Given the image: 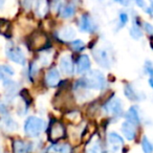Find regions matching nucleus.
I'll return each mask as SVG.
<instances>
[{
    "label": "nucleus",
    "mask_w": 153,
    "mask_h": 153,
    "mask_svg": "<svg viewBox=\"0 0 153 153\" xmlns=\"http://www.w3.org/2000/svg\"><path fill=\"white\" fill-rule=\"evenodd\" d=\"M91 67V62L87 55H82L78 58L76 63V72L79 74H86L90 70Z\"/></svg>",
    "instance_id": "nucleus-11"
},
{
    "label": "nucleus",
    "mask_w": 153,
    "mask_h": 153,
    "mask_svg": "<svg viewBox=\"0 0 153 153\" xmlns=\"http://www.w3.org/2000/svg\"><path fill=\"white\" fill-rule=\"evenodd\" d=\"M51 60H53V58H51V55L49 51H44L39 56V62H40V64L42 66H48L51 64Z\"/></svg>",
    "instance_id": "nucleus-26"
},
{
    "label": "nucleus",
    "mask_w": 153,
    "mask_h": 153,
    "mask_svg": "<svg viewBox=\"0 0 153 153\" xmlns=\"http://www.w3.org/2000/svg\"><path fill=\"white\" fill-rule=\"evenodd\" d=\"M79 27L83 33H87V34H94L98 28V25L96 24L94 20L89 16L88 14H84L81 16L79 21Z\"/></svg>",
    "instance_id": "nucleus-8"
},
{
    "label": "nucleus",
    "mask_w": 153,
    "mask_h": 153,
    "mask_svg": "<svg viewBox=\"0 0 153 153\" xmlns=\"http://www.w3.org/2000/svg\"><path fill=\"white\" fill-rule=\"evenodd\" d=\"M5 53H7V59L13 61L14 63L19 64V65H24L25 64V53L20 47L16 46L13 43H9L5 48Z\"/></svg>",
    "instance_id": "nucleus-4"
},
{
    "label": "nucleus",
    "mask_w": 153,
    "mask_h": 153,
    "mask_svg": "<svg viewBox=\"0 0 153 153\" xmlns=\"http://www.w3.org/2000/svg\"><path fill=\"white\" fill-rule=\"evenodd\" d=\"M144 68L145 71L147 72V74H149V78L153 79V63H151L150 61H146Z\"/></svg>",
    "instance_id": "nucleus-30"
},
{
    "label": "nucleus",
    "mask_w": 153,
    "mask_h": 153,
    "mask_svg": "<svg viewBox=\"0 0 153 153\" xmlns=\"http://www.w3.org/2000/svg\"><path fill=\"white\" fill-rule=\"evenodd\" d=\"M49 5L47 0H35L34 1V12L38 17L43 18L48 13Z\"/></svg>",
    "instance_id": "nucleus-17"
},
{
    "label": "nucleus",
    "mask_w": 153,
    "mask_h": 153,
    "mask_svg": "<svg viewBox=\"0 0 153 153\" xmlns=\"http://www.w3.org/2000/svg\"><path fill=\"white\" fill-rule=\"evenodd\" d=\"M49 136L53 140H61L65 136V129H64L63 125L59 122H55L53 125L51 126V130H49Z\"/></svg>",
    "instance_id": "nucleus-16"
},
{
    "label": "nucleus",
    "mask_w": 153,
    "mask_h": 153,
    "mask_svg": "<svg viewBox=\"0 0 153 153\" xmlns=\"http://www.w3.org/2000/svg\"><path fill=\"white\" fill-rule=\"evenodd\" d=\"M136 3V5H137L138 7H140V9H145L147 10L148 9V7L146 5V2H145V0H134Z\"/></svg>",
    "instance_id": "nucleus-32"
},
{
    "label": "nucleus",
    "mask_w": 153,
    "mask_h": 153,
    "mask_svg": "<svg viewBox=\"0 0 153 153\" xmlns=\"http://www.w3.org/2000/svg\"><path fill=\"white\" fill-rule=\"evenodd\" d=\"M126 121L131 123L134 126H138L142 123V117H140V109L137 106H132L127 110V112L125 113Z\"/></svg>",
    "instance_id": "nucleus-13"
},
{
    "label": "nucleus",
    "mask_w": 153,
    "mask_h": 153,
    "mask_svg": "<svg viewBox=\"0 0 153 153\" xmlns=\"http://www.w3.org/2000/svg\"><path fill=\"white\" fill-rule=\"evenodd\" d=\"M5 2H7V0H0V11H1V10L4 7Z\"/></svg>",
    "instance_id": "nucleus-36"
},
{
    "label": "nucleus",
    "mask_w": 153,
    "mask_h": 153,
    "mask_svg": "<svg viewBox=\"0 0 153 153\" xmlns=\"http://www.w3.org/2000/svg\"><path fill=\"white\" fill-rule=\"evenodd\" d=\"M69 46L71 47V49L74 51H82L85 48V43H84L81 39H76V40L70 41Z\"/></svg>",
    "instance_id": "nucleus-25"
},
{
    "label": "nucleus",
    "mask_w": 153,
    "mask_h": 153,
    "mask_svg": "<svg viewBox=\"0 0 153 153\" xmlns=\"http://www.w3.org/2000/svg\"><path fill=\"white\" fill-rule=\"evenodd\" d=\"M48 153H71V147L68 144H53L47 149Z\"/></svg>",
    "instance_id": "nucleus-21"
},
{
    "label": "nucleus",
    "mask_w": 153,
    "mask_h": 153,
    "mask_svg": "<svg viewBox=\"0 0 153 153\" xmlns=\"http://www.w3.org/2000/svg\"><path fill=\"white\" fill-rule=\"evenodd\" d=\"M142 27L148 35H153V25L152 24L148 23V22H144Z\"/></svg>",
    "instance_id": "nucleus-31"
},
{
    "label": "nucleus",
    "mask_w": 153,
    "mask_h": 153,
    "mask_svg": "<svg viewBox=\"0 0 153 153\" xmlns=\"http://www.w3.org/2000/svg\"><path fill=\"white\" fill-rule=\"evenodd\" d=\"M121 130H122V133H123L124 137L128 140H133L136 136V129H135V126L132 125L131 123L129 122L125 121L121 126Z\"/></svg>",
    "instance_id": "nucleus-18"
},
{
    "label": "nucleus",
    "mask_w": 153,
    "mask_h": 153,
    "mask_svg": "<svg viewBox=\"0 0 153 153\" xmlns=\"http://www.w3.org/2000/svg\"><path fill=\"white\" fill-rule=\"evenodd\" d=\"M15 74V70L10 65H0V80L5 81Z\"/></svg>",
    "instance_id": "nucleus-22"
},
{
    "label": "nucleus",
    "mask_w": 153,
    "mask_h": 153,
    "mask_svg": "<svg viewBox=\"0 0 153 153\" xmlns=\"http://www.w3.org/2000/svg\"><path fill=\"white\" fill-rule=\"evenodd\" d=\"M35 0H22V4L25 9H30L33 4H34Z\"/></svg>",
    "instance_id": "nucleus-33"
},
{
    "label": "nucleus",
    "mask_w": 153,
    "mask_h": 153,
    "mask_svg": "<svg viewBox=\"0 0 153 153\" xmlns=\"http://www.w3.org/2000/svg\"><path fill=\"white\" fill-rule=\"evenodd\" d=\"M46 128V123L43 119L39 117H28L25 120L23 125L24 133L27 137L37 138L43 133V131Z\"/></svg>",
    "instance_id": "nucleus-2"
},
{
    "label": "nucleus",
    "mask_w": 153,
    "mask_h": 153,
    "mask_svg": "<svg viewBox=\"0 0 153 153\" xmlns=\"http://www.w3.org/2000/svg\"><path fill=\"white\" fill-rule=\"evenodd\" d=\"M0 128L5 132H15L18 130L19 125L18 123L9 115H4L0 120Z\"/></svg>",
    "instance_id": "nucleus-14"
},
{
    "label": "nucleus",
    "mask_w": 153,
    "mask_h": 153,
    "mask_svg": "<svg viewBox=\"0 0 153 153\" xmlns=\"http://www.w3.org/2000/svg\"><path fill=\"white\" fill-rule=\"evenodd\" d=\"M115 1H117L119 3H121L122 5H129L130 3H131L132 0H115Z\"/></svg>",
    "instance_id": "nucleus-34"
},
{
    "label": "nucleus",
    "mask_w": 153,
    "mask_h": 153,
    "mask_svg": "<svg viewBox=\"0 0 153 153\" xmlns=\"http://www.w3.org/2000/svg\"><path fill=\"white\" fill-rule=\"evenodd\" d=\"M3 86L5 88V98H7V101L14 99L18 94L19 85L17 84V82L7 79L5 81H3Z\"/></svg>",
    "instance_id": "nucleus-15"
},
{
    "label": "nucleus",
    "mask_w": 153,
    "mask_h": 153,
    "mask_svg": "<svg viewBox=\"0 0 153 153\" xmlns=\"http://www.w3.org/2000/svg\"><path fill=\"white\" fill-rule=\"evenodd\" d=\"M59 13L60 16L64 19H70L76 14V5L72 4V3H67V4L62 5Z\"/></svg>",
    "instance_id": "nucleus-20"
},
{
    "label": "nucleus",
    "mask_w": 153,
    "mask_h": 153,
    "mask_svg": "<svg viewBox=\"0 0 153 153\" xmlns=\"http://www.w3.org/2000/svg\"><path fill=\"white\" fill-rule=\"evenodd\" d=\"M140 146H142V150L144 153H153V143L149 140L148 136H143Z\"/></svg>",
    "instance_id": "nucleus-24"
},
{
    "label": "nucleus",
    "mask_w": 153,
    "mask_h": 153,
    "mask_svg": "<svg viewBox=\"0 0 153 153\" xmlns=\"http://www.w3.org/2000/svg\"><path fill=\"white\" fill-rule=\"evenodd\" d=\"M57 37L62 42H70L76 37V30L70 25L63 26L57 32Z\"/></svg>",
    "instance_id": "nucleus-12"
},
{
    "label": "nucleus",
    "mask_w": 153,
    "mask_h": 153,
    "mask_svg": "<svg viewBox=\"0 0 153 153\" xmlns=\"http://www.w3.org/2000/svg\"><path fill=\"white\" fill-rule=\"evenodd\" d=\"M124 94H125L126 98L129 101H132V102H140V101H143L146 98V96L143 92L137 91L132 84H126L125 87H124Z\"/></svg>",
    "instance_id": "nucleus-9"
},
{
    "label": "nucleus",
    "mask_w": 153,
    "mask_h": 153,
    "mask_svg": "<svg viewBox=\"0 0 153 153\" xmlns=\"http://www.w3.org/2000/svg\"><path fill=\"white\" fill-rule=\"evenodd\" d=\"M129 32H130V36H131L133 39H135V40L142 38V36H143L142 30H140V25H138L136 22H135V23H133V25L131 26V28H130Z\"/></svg>",
    "instance_id": "nucleus-27"
},
{
    "label": "nucleus",
    "mask_w": 153,
    "mask_h": 153,
    "mask_svg": "<svg viewBox=\"0 0 153 153\" xmlns=\"http://www.w3.org/2000/svg\"><path fill=\"white\" fill-rule=\"evenodd\" d=\"M85 153H102V145L99 138H94L86 147Z\"/></svg>",
    "instance_id": "nucleus-23"
},
{
    "label": "nucleus",
    "mask_w": 153,
    "mask_h": 153,
    "mask_svg": "<svg viewBox=\"0 0 153 153\" xmlns=\"http://www.w3.org/2000/svg\"><path fill=\"white\" fill-rule=\"evenodd\" d=\"M106 85L107 81L105 76L97 69L89 70L74 83V86L76 87L85 88L87 90H103Z\"/></svg>",
    "instance_id": "nucleus-1"
},
{
    "label": "nucleus",
    "mask_w": 153,
    "mask_h": 153,
    "mask_svg": "<svg viewBox=\"0 0 153 153\" xmlns=\"http://www.w3.org/2000/svg\"><path fill=\"white\" fill-rule=\"evenodd\" d=\"M103 110L107 115L114 119H120L124 114V105L120 98L113 97L109 99L104 105H103Z\"/></svg>",
    "instance_id": "nucleus-3"
},
{
    "label": "nucleus",
    "mask_w": 153,
    "mask_h": 153,
    "mask_svg": "<svg viewBox=\"0 0 153 153\" xmlns=\"http://www.w3.org/2000/svg\"><path fill=\"white\" fill-rule=\"evenodd\" d=\"M45 84L48 87H56L60 83V71L56 67H51L47 70L44 78Z\"/></svg>",
    "instance_id": "nucleus-10"
},
{
    "label": "nucleus",
    "mask_w": 153,
    "mask_h": 153,
    "mask_svg": "<svg viewBox=\"0 0 153 153\" xmlns=\"http://www.w3.org/2000/svg\"><path fill=\"white\" fill-rule=\"evenodd\" d=\"M39 72V66L36 62H32L28 67V76L30 79H34L35 76H37V74Z\"/></svg>",
    "instance_id": "nucleus-29"
},
{
    "label": "nucleus",
    "mask_w": 153,
    "mask_h": 153,
    "mask_svg": "<svg viewBox=\"0 0 153 153\" xmlns=\"http://www.w3.org/2000/svg\"><path fill=\"white\" fill-rule=\"evenodd\" d=\"M92 56L96 62L103 68H108L111 67V56L109 51L106 48L103 47H94L92 48Z\"/></svg>",
    "instance_id": "nucleus-5"
},
{
    "label": "nucleus",
    "mask_w": 153,
    "mask_h": 153,
    "mask_svg": "<svg viewBox=\"0 0 153 153\" xmlns=\"http://www.w3.org/2000/svg\"><path fill=\"white\" fill-rule=\"evenodd\" d=\"M14 153H30L33 149L30 143L22 140H16L13 143Z\"/></svg>",
    "instance_id": "nucleus-19"
},
{
    "label": "nucleus",
    "mask_w": 153,
    "mask_h": 153,
    "mask_svg": "<svg viewBox=\"0 0 153 153\" xmlns=\"http://www.w3.org/2000/svg\"><path fill=\"white\" fill-rule=\"evenodd\" d=\"M129 21V15L126 12H120L119 14V28H122Z\"/></svg>",
    "instance_id": "nucleus-28"
},
{
    "label": "nucleus",
    "mask_w": 153,
    "mask_h": 153,
    "mask_svg": "<svg viewBox=\"0 0 153 153\" xmlns=\"http://www.w3.org/2000/svg\"><path fill=\"white\" fill-rule=\"evenodd\" d=\"M147 12H148L149 14H150L151 16H153V1L151 2V4H150V7H148V9L146 10Z\"/></svg>",
    "instance_id": "nucleus-35"
},
{
    "label": "nucleus",
    "mask_w": 153,
    "mask_h": 153,
    "mask_svg": "<svg viewBox=\"0 0 153 153\" xmlns=\"http://www.w3.org/2000/svg\"><path fill=\"white\" fill-rule=\"evenodd\" d=\"M60 70L66 76H72L76 71V66L74 65V61H72V57L69 53H65L60 58L59 61Z\"/></svg>",
    "instance_id": "nucleus-7"
},
{
    "label": "nucleus",
    "mask_w": 153,
    "mask_h": 153,
    "mask_svg": "<svg viewBox=\"0 0 153 153\" xmlns=\"http://www.w3.org/2000/svg\"><path fill=\"white\" fill-rule=\"evenodd\" d=\"M107 144L112 153H120L124 146V138L117 132L111 131L107 134Z\"/></svg>",
    "instance_id": "nucleus-6"
}]
</instances>
